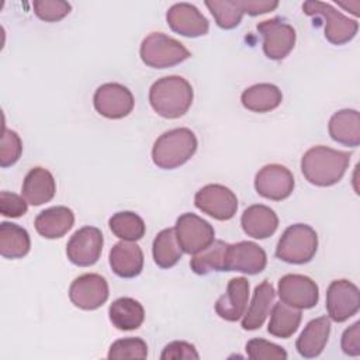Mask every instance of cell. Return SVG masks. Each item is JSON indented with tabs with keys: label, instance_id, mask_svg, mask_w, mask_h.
Listing matches in <instances>:
<instances>
[{
	"label": "cell",
	"instance_id": "9c48e42d",
	"mask_svg": "<svg viewBox=\"0 0 360 360\" xmlns=\"http://www.w3.org/2000/svg\"><path fill=\"white\" fill-rule=\"evenodd\" d=\"M256 28L263 37V52L269 59H284L292 51L297 37L295 30L280 17L264 20Z\"/></svg>",
	"mask_w": 360,
	"mask_h": 360
},
{
	"label": "cell",
	"instance_id": "277c9868",
	"mask_svg": "<svg viewBox=\"0 0 360 360\" xmlns=\"http://www.w3.org/2000/svg\"><path fill=\"white\" fill-rule=\"evenodd\" d=\"M318 250V235L307 224L290 225L280 236L276 256L291 264H304L314 259Z\"/></svg>",
	"mask_w": 360,
	"mask_h": 360
},
{
	"label": "cell",
	"instance_id": "8992f818",
	"mask_svg": "<svg viewBox=\"0 0 360 360\" xmlns=\"http://www.w3.org/2000/svg\"><path fill=\"white\" fill-rule=\"evenodd\" d=\"M302 10L309 17H316L323 20L325 38L335 45H342L354 38L359 30V22L350 20L340 11H338L329 3L311 0L302 4Z\"/></svg>",
	"mask_w": 360,
	"mask_h": 360
},
{
	"label": "cell",
	"instance_id": "5bb4252c",
	"mask_svg": "<svg viewBox=\"0 0 360 360\" xmlns=\"http://www.w3.org/2000/svg\"><path fill=\"white\" fill-rule=\"evenodd\" d=\"M277 294L280 301L298 309L314 308L319 300V288L316 283L304 274L283 276L278 280Z\"/></svg>",
	"mask_w": 360,
	"mask_h": 360
},
{
	"label": "cell",
	"instance_id": "44dd1931",
	"mask_svg": "<svg viewBox=\"0 0 360 360\" xmlns=\"http://www.w3.org/2000/svg\"><path fill=\"white\" fill-rule=\"evenodd\" d=\"M21 193L25 201L35 207L51 201L56 193L52 173L44 167H32L24 177Z\"/></svg>",
	"mask_w": 360,
	"mask_h": 360
},
{
	"label": "cell",
	"instance_id": "d590c367",
	"mask_svg": "<svg viewBox=\"0 0 360 360\" xmlns=\"http://www.w3.org/2000/svg\"><path fill=\"white\" fill-rule=\"evenodd\" d=\"M32 7L35 15L46 22H56L65 18L72 10L70 3L63 0H35Z\"/></svg>",
	"mask_w": 360,
	"mask_h": 360
},
{
	"label": "cell",
	"instance_id": "e0dca14e",
	"mask_svg": "<svg viewBox=\"0 0 360 360\" xmlns=\"http://www.w3.org/2000/svg\"><path fill=\"white\" fill-rule=\"evenodd\" d=\"M166 21L172 31L188 37L197 38L208 32L210 24L202 13L190 3H176L166 13Z\"/></svg>",
	"mask_w": 360,
	"mask_h": 360
},
{
	"label": "cell",
	"instance_id": "74e56055",
	"mask_svg": "<svg viewBox=\"0 0 360 360\" xmlns=\"http://www.w3.org/2000/svg\"><path fill=\"white\" fill-rule=\"evenodd\" d=\"M27 210L28 207L24 197L10 191L0 193V212L3 217L20 218L27 212Z\"/></svg>",
	"mask_w": 360,
	"mask_h": 360
},
{
	"label": "cell",
	"instance_id": "f35d334b",
	"mask_svg": "<svg viewBox=\"0 0 360 360\" xmlns=\"http://www.w3.org/2000/svg\"><path fill=\"white\" fill-rule=\"evenodd\" d=\"M162 360H179V359H186V360H191V359H200V354L197 353L195 347L184 340H174L170 342L165 346L162 354H160Z\"/></svg>",
	"mask_w": 360,
	"mask_h": 360
},
{
	"label": "cell",
	"instance_id": "cb8c5ba5",
	"mask_svg": "<svg viewBox=\"0 0 360 360\" xmlns=\"http://www.w3.org/2000/svg\"><path fill=\"white\" fill-rule=\"evenodd\" d=\"M274 297L276 291L270 281L264 280L256 285L252 301L243 314L242 328L245 330H256L264 323L271 311V305L274 304Z\"/></svg>",
	"mask_w": 360,
	"mask_h": 360
},
{
	"label": "cell",
	"instance_id": "f1b7e54d",
	"mask_svg": "<svg viewBox=\"0 0 360 360\" xmlns=\"http://www.w3.org/2000/svg\"><path fill=\"white\" fill-rule=\"evenodd\" d=\"M301 309L290 307L283 301L273 305L270 311V321L267 332L280 339H288L292 336L301 322Z\"/></svg>",
	"mask_w": 360,
	"mask_h": 360
},
{
	"label": "cell",
	"instance_id": "ac0fdd59",
	"mask_svg": "<svg viewBox=\"0 0 360 360\" xmlns=\"http://www.w3.org/2000/svg\"><path fill=\"white\" fill-rule=\"evenodd\" d=\"M249 281L245 277L231 278L226 291L215 302V312L219 318L235 322L240 319L248 308Z\"/></svg>",
	"mask_w": 360,
	"mask_h": 360
},
{
	"label": "cell",
	"instance_id": "6da1fadb",
	"mask_svg": "<svg viewBox=\"0 0 360 360\" xmlns=\"http://www.w3.org/2000/svg\"><path fill=\"white\" fill-rule=\"evenodd\" d=\"M350 163V153L328 146H314L301 159V172L314 186L329 187L336 184L346 173Z\"/></svg>",
	"mask_w": 360,
	"mask_h": 360
},
{
	"label": "cell",
	"instance_id": "3957f363",
	"mask_svg": "<svg viewBox=\"0 0 360 360\" xmlns=\"http://www.w3.org/2000/svg\"><path fill=\"white\" fill-rule=\"evenodd\" d=\"M197 145V138L188 128L166 131L153 143L152 160L160 169H176L191 159Z\"/></svg>",
	"mask_w": 360,
	"mask_h": 360
},
{
	"label": "cell",
	"instance_id": "d6a6232c",
	"mask_svg": "<svg viewBox=\"0 0 360 360\" xmlns=\"http://www.w3.org/2000/svg\"><path fill=\"white\" fill-rule=\"evenodd\" d=\"M205 6L215 18L217 25L224 30L238 27L245 14L242 0H208Z\"/></svg>",
	"mask_w": 360,
	"mask_h": 360
},
{
	"label": "cell",
	"instance_id": "5b68a950",
	"mask_svg": "<svg viewBox=\"0 0 360 360\" xmlns=\"http://www.w3.org/2000/svg\"><path fill=\"white\" fill-rule=\"evenodd\" d=\"M139 55L142 62L153 69H166L191 56L190 51L180 41L163 32H152L143 38Z\"/></svg>",
	"mask_w": 360,
	"mask_h": 360
},
{
	"label": "cell",
	"instance_id": "484cf974",
	"mask_svg": "<svg viewBox=\"0 0 360 360\" xmlns=\"http://www.w3.org/2000/svg\"><path fill=\"white\" fill-rule=\"evenodd\" d=\"M108 316L118 330H135L143 323L145 309L139 301L131 297H121L110 305Z\"/></svg>",
	"mask_w": 360,
	"mask_h": 360
},
{
	"label": "cell",
	"instance_id": "ab89813d",
	"mask_svg": "<svg viewBox=\"0 0 360 360\" xmlns=\"http://www.w3.org/2000/svg\"><path fill=\"white\" fill-rule=\"evenodd\" d=\"M342 350L349 356L360 354V322H354L342 335Z\"/></svg>",
	"mask_w": 360,
	"mask_h": 360
},
{
	"label": "cell",
	"instance_id": "2e32d148",
	"mask_svg": "<svg viewBox=\"0 0 360 360\" xmlns=\"http://www.w3.org/2000/svg\"><path fill=\"white\" fill-rule=\"evenodd\" d=\"M267 256L262 246L255 242L242 240L229 243L225 259V271H240L245 274H257L264 270Z\"/></svg>",
	"mask_w": 360,
	"mask_h": 360
},
{
	"label": "cell",
	"instance_id": "7c38bea8",
	"mask_svg": "<svg viewBox=\"0 0 360 360\" xmlns=\"http://www.w3.org/2000/svg\"><path fill=\"white\" fill-rule=\"evenodd\" d=\"M108 283L96 273H86L76 277L69 287L72 304L84 311L100 308L108 300Z\"/></svg>",
	"mask_w": 360,
	"mask_h": 360
},
{
	"label": "cell",
	"instance_id": "7402d4cb",
	"mask_svg": "<svg viewBox=\"0 0 360 360\" xmlns=\"http://www.w3.org/2000/svg\"><path fill=\"white\" fill-rule=\"evenodd\" d=\"M75 224V214L65 205H56L41 211L35 218L37 232L46 239H58L66 235Z\"/></svg>",
	"mask_w": 360,
	"mask_h": 360
},
{
	"label": "cell",
	"instance_id": "60d3db41",
	"mask_svg": "<svg viewBox=\"0 0 360 360\" xmlns=\"http://www.w3.org/2000/svg\"><path fill=\"white\" fill-rule=\"evenodd\" d=\"M242 4H243L245 14H249V15L266 14L278 7V1H270V0H242Z\"/></svg>",
	"mask_w": 360,
	"mask_h": 360
},
{
	"label": "cell",
	"instance_id": "8d00e7d4",
	"mask_svg": "<svg viewBox=\"0 0 360 360\" xmlns=\"http://www.w3.org/2000/svg\"><path fill=\"white\" fill-rule=\"evenodd\" d=\"M22 142L15 131L7 129L3 127L1 134V146H0V166L8 167L13 166L21 156Z\"/></svg>",
	"mask_w": 360,
	"mask_h": 360
},
{
	"label": "cell",
	"instance_id": "8fae6325",
	"mask_svg": "<svg viewBox=\"0 0 360 360\" xmlns=\"http://www.w3.org/2000/svg\"><path fill=\"white\" fill-rule=\"evenodd\" d=\"M360 308V292L349 280H333L326 290V311L329 319L345 322L357 314Z\"/></svg>",
	"mask_w": 360,
	"mask_h": 360
},
{
	"label": "cell",
	"instance_id": "d4e9b609",
	"mask_svg": "<svg viewBox=\"0 0 360 360\" xmlns=\"http://www.w3.org/2000/svg\"><path fill=\"white\" fill-rule=\"evenodd\" d=\"M330 138L342 145L356 148L360 143V115L359 111L345 108L336 111L328 124Z\"/></svg>",
	"mask_w": 360,
	"mask_h": 360
},
{
	"label": "cell",
	"instance_id": "ba28073f",
	"mask_svg": "<svg viewBox=\"0 0 360 360\" xmlns=\"http://www.w3.org/2000/svg\"><path fill=\"white\" fill-rule=\"evenodd\" d=\"M195 207L218 221L233 218L238 210L235 193L222 184H207L194 195Z\"/></svg>",
	"mask_w": 360,
	"mask_h": 360
},
{
	"label": "cell",
	"instance_id": "f546056e",
	"mask_svg": "<svg viewBox=\"0 0 360 360\" xmlns=\"http://www.w3.org/2000/svg\"><path fill=\"white\" fill-rule=\"evenodd\" d=\"M228 245L224 240H215L205 249L193 255L190 260V267L195 274L204 276L211 271H225V259Z\"/></svg>",
	"mask_w": 360,
	"mask_h": 360
},
{
	"label": "cell",
	"instance_id": "1f68e13d",
	"mask_svg": "<svg viewBox=\"0 0 360 360\" xmlns=\"http://www.w3.org/2000/svg\"><path fill=\"white\" fill-rule=\"evenodd\" d=\"M108 226L117 238L127 242H135L142 239L146 231L143 219L132 211L115 212L108 219Z\"/></svg>",
	"mask_w": 360,
	"mask_h": 360
},
{
	"label": "cell",
	"instance_id": "30bf717a",
	"mask_svg": "<svg viewBox=\"0 0 360 360\" xmlns=\"http://www.w3.org/2000/svg\"><path fill=\"white\" fill-rule=\"evenodd\" d=\"M93 104L100 115L120 120L134 110L135 100L128 87L120 83H104L94 91Z\"/></svg>",
	"mask_w": 360,
	"mask_h": 360
},
{
	"label": "cell",
	"instance_id": "4316f807",
	"mask_svg": "<svg viewBox=\"0 0 360 360\" xmlns=\"http://www.w3.org/2000/svg\"><path fill=\"white\" fill-rule=\"evenodd\" d=\"M281 90L271 83H257L246 90L240 96L242 105L253 112H269L281 104Z\"/></svg>",
	"mask_w": 360,
	"mask_h": 360
},
{
	"label": "cell",
	"instance_id": "603a6c76",
	"mask_svg": "<svg viewBox=\"0 0 360 360\" xmlns=\"http://www.w3.org/2000/svg\"><path fill=\"white\" fill-rule=\"evenodd\" d=\"M329 333L330 319L328 316L309 321L295 342L297 352L305 359L318 357L328 343Z\"/></svg>",
	"mask_w": 360,
	"mask_h": 360
},
{
	"label": "cell",
	"instance_id": "4dcf8cb0",
	"mask_svg": "<svg viewBox=\"0 0 360 360\" xmlns=\"http://www.w3.org/2000/svg\"><path fill=\"white\" fill-rule=\"evenodd\" d=\"M152 253L155 263L162 269L173 267L183 255V250L177 242L174 228L162 229L153 239Z\"/></svg>",
	"mask_w": 360,
	"mask_h": 360
},
{
	"label": "cell",
	"instance_id": "d6986e66",
	"mask_svg": "<svg viewBox=\"0 0 360 360\" xmlns=\"http://www.w3.org/2000/svg\"><path fill=\"white\" fill-rule=\"evenodd\" d=\"M108 260L111 270L122 278L136 277L143 269V252L134 242L115 243L110 250Z\"/></svg>",
	"mask_w": 360,
	"mask_h": 360
},
{
	"label": "cell",
	"instance_id": "ffe728a7",
	"mask_svg": "<svg viewBox=\"0 0 360 360\" xmlns=\"http://www.w3.org/2000/svg\"><path fill=\"white\" fill-rule=\"evenodd\" d=\"M240 225L248 236L255 239H266L276 232L278 226V217L270 207L253 204L243 211Z\"/></svg>",
	"mask_w": 360,
	"mask_h": 360
},
{
	"label": "cell",
	"instance_id": "9a60e30c",
	"mask_svg": "<svg viewBox=\"0 0 360 360\" xmlns=\"http://www.w3.org/2000/svg\"><path fill=\"white\" fill-rule=\"evenodd\" d=\"M255 188L259 195L267 200L281 201L291 195L294 190V176L283 165H266L256 173Z\"/></svg>",
	"mask_w": 360,
	"mask_h": 360
},
{
	"label": "cell",
	"instance_id": "4fadbf2b",
	"mask_svg": "<svg viewBox=\"0 0 360 360\" xmlns=\"http://www.w3.org/2000/svg\"><path fill=\"white\" fill-rule=\"evenodd\" d=\"M103 243V233L98 228L83 226L70 236L66 245V256L79 267L93 266L101 256Z\"/></svg>",
	"mask_w": 360,
	"mask_h": 360
},
{
	"label": "cell",
	"instance_id": "7a4b0ae2",
	"mask_svg": "<svg viewBox=\"0 0 360 360\" xmlns=\"http://www.w3.org/2000/svg\"><path fill=\"white\" fill-rule=\"evenodd\" d=\"M193 87L181 76H165L158 79L149 90V103L155 112L163 118L183 117L193 103Z\"/></svg>",
	"mask_w": 360,
	"mask_h": 360
},
{
	"label": "cell",
	"instance_id": "e575fe53",
	"mask_svg": "<svg viewBox=\"0 0 360 360\" xmlns=\"http://www.w3.org/2000/svg\"><path fill=\"white\" fill-rule=\"evenodd\" d=\"M246 353H248V357L252 360H269V359L285 360L287 359V352L281 346L260 338L250 339L246 343Z\"/></svg>",
	"mask_w": 360,
	"mask_h": 360
},
{
	"label": "cell",
	"instance_id": "83f0119b",
	"mask_svg": "<svg viewBox=\"0 0 360 360\" xmlns=\"http://www.w3.org/2000/svg\"><path fill=\"white\" fill-rule=\"evenodd\" d=\"M31 248V239L25 228L13 224H0V255L6 259H21Z\"/></svg>",
	"mask_w": 360,
	"mask_h": 360
},
{
	"label": "cell",
	"instance_id": "836d02e7",
	"mask_svg": "<svg viewBox=\"0 0 360 360\" xmlns=\"http://www.w3.org/2000/svg\"><path fill=\"white\" fill-rule=\"evenodd\" d=\"M108 359L121 360V359H139L143 360L148 357V346L141 338H124L115 340L110 346Z\"/></svg>",
	"mask_w": 360,
	"mask_h": 360
},
{
	"label": "cell",
	"instance_id": "52a82bcc",
	"mask_svg": "<svg viewBox=\"0 0 360 360\" xmlns=\"http://www.w3.org/2000/svg\"><path fill=\"white\" fill-rule=\"evenodd\" d=\"M177 242L184 253L195 255L214 242L212 225L193 212L181 214L174 226Z\"/></svg>",
	"mask_w": 360,
	"mask_h": 360
}]
</instances>
